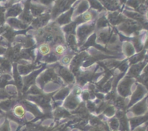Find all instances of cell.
I'll use <instances>...</instances> for the list:
<instances>
[{
	"instance_id": "obj_18",
	"label": "cell",
	"mask_w": 148,
	"mask_h": 131,
	"mask_svg": "<svg viewBox=\"0 0 148 131\" xmlns=\"http://www.w3.org/2000/svg\"><path fill=\"white\" fill-rule=\"evenodd\" d=\"M136 131H145V128H139V129H137Z\"/></svg>"
},
{
	"instance_id": "obj_5",
	"label": "cell",
	"mask_w": 148,
	"mask_h": 131,
	"mask_svg": "<svg viewBox=\"0 0 148 131\" xmlns=\"http://www.w3.org/2000/svg\"><path fill=\"white\" fill-rule=\"evenodd\" d=\"M73 10L74 8H71L70 10H68L66 12H65L64 14H62L60 17L58 18L57 22L59 23H60L61 24H66V23H68L70 22L71 17H72V14L73 13Z\"/></svg>"
},
{
	"instance_id": "obj_15",
	"label": "cell",
	"mask_w": 148,
	"mask_h": 131,
	"mask_svg": "<svg viewBox=\"0 0 148 131\" xmlns=\"http://www.w3.org/2000/svg\"><path fill=\"white\" fill-rule=\"evenodd\" d=\"M64 51V47L62 45H58L56 48V52L58 54H62Z\"/></svg>"
},
{
	"instance_id": "obj_17",
	"label": "cell",
	"mask_w": 148,
	"mask_h": 131,
	"mask_svg": "<svg viewBox=\"0 0 148 131\" xmlns=\"http://www.w3.org/2000/svg\"><path fill=\"white\" fill-rule=\"evenodd\" d=\"M8 1H9V4H10V5H11L12 3L15 2V1H17V0H8Z\"/></svg>"
},
{
	"instance_id": "obj_19",
	"label": "cell",
	"mask_w": 148,
	"mask_h": 131,
	"mask_svg": "<svg viewBox=\"0 0 148 131\" xmlns=\"http://www.w3.org/2000/svg\"><path fill=\"white\" fill-rule=\"evenodd\" d=\"M147 19H148V12H147Z\"/></svg>"
},
{
	"instance_id": "obj_16",
	"label": "cell",
	"mask_w": 148,
	"mask_h": 131,
	"mask_svg": "<svg viewBox=\"0 0 148 131\" xmlns=\"http://www.w3.org/2000/svg\"><path fill=\"white\" fill-rule=\"evenodd\" d=\"M70 60L71 58L69 57H68V56H65V57L63 58V59H62V61H63L64 63H69V62H70Z\"/></svg>"
},
{
	"instance_id": "obj_4",
	"label": "cell",
	"mask_w": 148,
	"mask_h": 131,
	"mask_svg": "<svg viewBox=\"0 0 148 131\" xmlns=\"http://www.w3.org/2000/svg\"><path fill=\"white\" fill-rule=\"evenodd\" d=\"M95 12H94L93 11L85 12H84L80 17L77 18L76 20L77 22H79V23L86 22L92 20V19L95 17Z\"/></svg>"
},
{
	"instance_id": "obj_8",
	"label": "cell",
	"mask_w": 148,
	"mask_h": 131,
	"mask_svg": "<svg viewBox=\"0 0 148 131\" xmlns=\"http://www.w3.org/2000/svg\"><path fill=\"white\" fill-rule=\"evenodd\" d=\"M7 22H8L9 24H10V25L14 27H22V28H23V27H25L26 26L22 22L19 21L17 19L12 18H12H9L7 20Z\"/></svg>"
},
{
	"instance_id": "obj_10",
	"label": "cell",
	"mask_w": 148,
	"mask_h": 131,
	"mask_svg": "<svg viewBox=\"0 0 148 131\" xmlns=\"http://www.w3.org/2000/svg\"><path fill=\"white\" fill-rule=\"evenodd\" d=\"M89 2L90 3L91 7L95 10H98V11H101V10H103V7L101 5V3L98 1V0H88Z\"/></svg>"
},
{
	"instance_id": "obj_1",
	"label": "cell",
	"mask_w": 148,
	"mask_h": 131,
	"mask_svg": "<svg viewBox=\"0 0 148 131\" xmlns=\"http://www.w3.org/2000/svg\"><path fill=\"white\" fill-rule=\"evenodd\" d=\"M75 1L76 0H57L51 16H52L53 17H56L60 13L68 10L72 3L75 2Z\"/></svg>"
},
{
	"instance_id": "obj_3",
	"label": "cell",
	"mask_w": 148,
	"mask_h": 131,
	"mask_svg": "<svg viewBox=\"0 0 148 131\" xmlns=\"http://www.w3.org/2000/svg\"><path fill=\"white\" fill-rule=\"evenodd\" d=\"M51 15L49 14H45L43 15L40 16V17H38L37 19H36L35 20L33 21V25H34L35 27H40V26H43L44 24H46L47 23V22L50 20Z\"/></svg>"
},
{
	"instance_id": "obj_2",
	"label": "cell",
	"mask_w": 148,
	"mask_h": 131,
	"mask_svg": "<svg viewBox=\"0 0 148 131\" xmlns=\"http://www.w3.org/2000/svg\"><path fill=\"white\" fill-rule=\"evenodd\" d=\"M23 12L22 10V7L20 4H16L12 6L7 12L6 14V17H16L17 15L20 14V13Z\"/></svg>"
},
{
	"instance_id": "obj_12",
	"label": "cell",
	"mask_w": 148,
	"mask_h": 131,
	"mask_svg": "<svg viewBox=\"0 0 148 131\" xmlns=\"http://www.w3.org/2000/svg\"><path fill=\"white\" fill-rule=\"evenodd\" d=\"M14 112L17 117H23L25 115V109L22 106H17L14 108Z\"/></svg>"
},
{
	"instance_id": "obj_7",
	"label": "cell",
	"mask_w": 148,
	"mask_h": 131,
	"mask_svg": "<svg viewBox=\"0 0 148 131\" xmlns=\"http://www.w3.org/2000/svg\"><path fill=\"white\" fill-rule=\"evenodd\" d=\"M30 9H31V12L32 13H33V15L36 17V16L41 14V13L46 10V7H42V6L36 5V4H32L31 7H30Z\"/></svg>"
},
{
	"instance_id": "obj_20",
	"label": "cell",
	"mask_w": 148,
	"mask_h": 131,
	"mask_svg": "<svg viewBox=\"0 0 148 131\" xmlns=\"http://www.w3.org/2000/svg\"><path fill=\"white\" fill-rule=\"evenodd\" d=\"M1 48H0V53H1Z\"/></svg>"
},
{
	"instance_id": "obj_11",
	"label": "cell",
	"mask_w": 148,
	"mask_h": 131,
	"mask_svg": "<svg viewBox=\"0 0 148 131\" xmlns=\"http://www.w3.org/2000/svg\"><path fill=\"white\" fill-rule=\"evenodd\" d=\"M146 110V105H145V102L142 103L141 105H138L137 107H136L135 109V114L137 115H141V114L144 113Z\"/></svg>"
},
{
	"instance_id": "obj_13",
	"label": "cell",
	"mask_w": 148,
	"mask_h": 131,
	"mask_svg": "<svg viewBox=\"0 0 148 131\" xmlns=\"http://www.w3.org/2000/svg\"><path fill=\"white\" fill-rule=\"evenodd\" d=\"M40 51L43 54H47L50 51V48L47 44H42L40 46Z\"/></svg>"
},
{
	"instance_id": "obj_14",
	"label": "cell",
	"mask_w": 148,
	"mask_h": 131,
	"mask_svg": "<svg viewBox=\"0 0 148 131\" xmlns=\"http://www.w3.org/2000/svg\"><path fill=\"white\" fill-rule=\"evenodd\" d=\"M36 1L41 3L43 5H50L54 0H36Z\"/></svg>"
},
{
	"instance_id": "obj_9",
	"label": "cell",
	"mask_w": 148,
	"mask_h": 131,
	"mask_svg": "<svg viewBox=\"0 0 148 131\" xmlns=\"http://www.w3.org/2000/svg\"><path fill=\"white\" fill-rule=\"evenodd\" d=\"M88 7H88V1H85V0H83V1H82V2L79 4L78 8L77 9V14H79L85 12V11L88 9Z\"/></svg>"
},
{
	"instance_id": "obj_6",
	"label": "cell",
	"mask_w": 148,
	"mask_h": 131,
	"mask_svg": "<svg viewBox=\"0 0 148 131\" xmlns=\"http://www.w3.org/2000/svg\"><path fill=\"white\" fill-rule=\"evenodd\" d=\"M101 2L103 3L104 5L107 7L108 9L111 10H116L118 6V3H117V0H100Z\"/></svg>"
}]
</instances>
